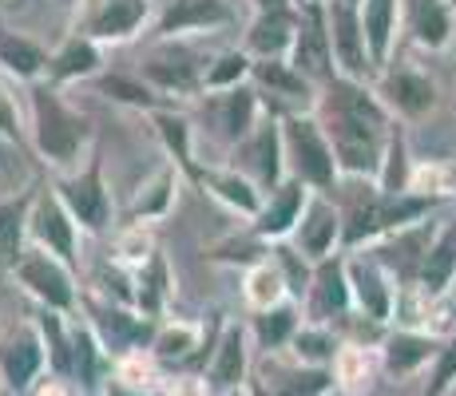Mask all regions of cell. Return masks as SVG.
Masks as SVG:
<instances>
[{"mask_svg":"<svg viewBox=\"0 0 456 396\" xmlns=\"http://www.w3.org/2000/svg\"><path fill=\"white\" fill-rule=\"evenodd\" d=\"M143 72H147L151 84H159L163 92H195V87L203 84L195 56H191V52H183V48L155 52V56L143 64Z\"/></svg>","mask_w":456,"mask_h":396,"instance_id":"16","label":"cell"},{"mask_svg":"<svg viewBox=\"0 0 456 396\" xmlns=\"http://www.w3.org/2000/svg\"><path fill=\"white\" fill-rule=\"evenodd\" d=\"M294 36H297V20L286 8H278V12H262L258 20L250 24L247 48L262 60H278L286 48H294Z\"/></svg>","mask_w":456,"mask_h":396,"instance_id":"14","label":"cell"},{"mask_svg":"<svg viewBox=\"0 0 456 396\" xmlns=\"http://www.w3.org/2000/svg\"><path fill=\"white\" fill-rule=\"evenodd\" d=\"M330 44L333 60L346 68V79H362L370 68V48H365L362 12L354 0H333L330 4Z\"/></svg>","mask_w":456,"mask_h":396,"instance_id":"5","label":"cell"},{"mask_svg":"<svg viewBox=\"0 0 456 396\" xmlns=\"http://www.w3.org/2000/svg\"><path fill=\"white\" fill-rule=\"evenodd\" d=\"M314 321H326V317H341L349 310V281H346V270L338 262H322L318 266V278H314Z\"/></svg>","mask_w":456,"mask_h":396,"instance_id":"24","label":"cell"},{"mask_svg":"<svg viewBox=\"0 0 456 396\" xmlns=\"http://www.w3.org/2000/svg\"><path fill=\"white\" fill-rule=\"evenodd\" d=\"M242 381H247V337H242V329H226L210 353L207 384L210 392H234Z\"/></svg>","mask_w":456,"mask_h":396,"instance_id":"11","label":"cell"},{"mask_svg":"<svg viewBox=\"0 0 456 396\" xmlns=\"http://www.w3.org/2000/svg\"><path fill=\"white\" fill-rule=\"evenodd\" d=\"M456 384V337L449 345L441 349V357H436V368H433V381H428L425 396H444Z\"/></svg>","mask_w":456,"mask_h":396,"instance_id":"39","label":"cell"},{"mask_svg":"<svg viewBox=\"0 0 456 396\" xmlns=\"http://www.w3.org/2000/svg\"><path fill=\"white\" fill-rule=\"evenodd\" d=\"M330 147L349 174H373L385 155V111L357 79L330 84Z\"/></svg>","mask_w":456,"mask_h":396,"instance_id":"1","label":"cell"},{"mask_svg":"<svg viewBox=\"0 0 456 396\" xmlns=\"http://www.w3.org/2000/svg\"><path fill=\"white\" fill-rule=\"evenodd\" d=\"M254 333H258L262 349H282L286 341H294L297 333V317L290 305H274V310H262L258 321H254Z\"/></svg>","mask_w":456,"mask_h":396,"instance_id":"31","label":"cell"},{"mask_svg":"<svg viewBox=\"0 0 456 396\" xmlns=\"http://www.w3.org/2000/svg\"><path fill=\"white\" fill-rule=\"evenodd\" d=\"M16 278H20L24 289H28L32 297H40L48 310H72V302H76L72 281H68L64 266H60L56 258H48L44 250L24 254V258L16 262Z\"/></svg>","mask_w":456,"mask_h":396,"instance_id":"6","label":"cell"},{"mask_svg":"<svg viewBox=\"0 0 456 396\" xmlns=\"http://www.w3.org/2000/svg\"><path fill=\"white\" fill-rule=\"evenodd\" d=\"M428 357H441V345L433 337H420V333H393L385 341V368L393 376H409L417 368L428 365Z\"/></svg>","mask_w":456,"mask_h":396,"instance_id":"21","label":"cell"},{"mask_svg":"<svg viewBox=\"0 0 456 396\" xmlns=\"http://www.w3.org/2000/svg\"><path fill=\"white\" fill-rule=\"evenodd\" d=\"M231 12H226L223 0H171L159 20L163 36H175V32L187 28H215V24H226Z\"/></svg>","mask_w":456,"mask_h":396,"instance_id":"18","label":"cell"},{"mask_svg":"<svg viewBox=\"0 0 456 396\" xmlns=\"http://www.w3.org/2000/svg\"><path fill=\"white\" fill-rule=\"evenodd\" d=\"M32 116H37V147L40 155H48L52 163L68 166L76 163L84 139H87V123L76 116L72 108L60 103V95H52L48 87L32 92Z\"/></svg>","mask_w":456,"mask_h":396,"instance_id":"2","label":"cell"},{"mask_svg":"<svg viewBox=\"0 0 456 396\" xmlns=\"http://www.w3.org/2000/svg\"><path fill=\"white\" fill-rule=\"evenodd\" d=\"M95 64H100V52H95V44L76 36V40H68L64 52H60V56L48 64V72L56 76V79H72V76H92Z\"/></svg>","mask_w":456,"mask_h":396,"instance_id":"30","label":"cell"},{"mask_svg":"<svg viewBox=\"0 0 456 396\" xmlns=\"http://www.w3.org/2000/svg\"><path fill=\"white\" fill-rule=\"evenodd\" d=\"M100 87L108 95H116V100H124V103H151V92H147V87H139V84H131V79H124V76L100 79Z\"/></svg>","mask_w":456,"mask_h":396,"instance_id":"40","label":"cell"},{"mask_svg":"<svg viewBox=\"0 0 456 396\" xmlns=\"http://www.w3.org/2000/svg\"><path fill=\"white\" fill-rule=\"evenodd\" d=\"M199 179H203L218 198H226L231 206L247 210V214H258V210H262V206H258V190H254L247 179H239V174H218V171H207V174H199Z\"/></svg>","mask_w":456,"mask_h":396,"instance_id":"33","label":"cell"},{"mask_svg":"<svg viewBox=\"0 0 456 396\" xmlns=\"http://www.w3.org/2000/svg\"><path fill=\"white\" fill-rule=\"evenodd\" d=\"M147 0H95L92 16H87V32L100 40H124L143 24Z\"/></svg>","mask_w":456,"mask_h":396,"instance_id":"12","label":"cell"},{"mask_svg":"<svg viewBox=\"0 0 456 396\" xmlns=\"http://www.w3.org/2000/svg\"><path fill=\"white\" fill-rule=\"evenodd\" d=\"M28 206H32V195L0 202V270L8 266L16 270V262L24 258L20 238H24V222H28Z\"/></svg>","mask_w":456,"mask_h":396,"instance_id":"26","label":"cell"},{"mask_svg":"<svg viewBox=\"0 0 456 396\" xmlns=\"http://www.w3.org/2000/svg\"><path fill=\"white\" fill-rule=\"evenodd\" d=\"M254 76H258L262 84H270L274 92H282V95H305V79L297 76L294 68L274 64V60H266V64H254Z\"/></svg>","mask_w":456,"mask_h":396,"instance_id":"37","label":"cell"},{"mask_svg":"<svg viewBox=\"0 0 456 396\" xmlns=\"http://www.w3.org/2000/svg\"><path fill=\"white\" fill-rule=\"evenodd\" d=\"M0 68H8V72L20 79H32L48 68V56L28 36H16V32L0 28Z\"/></svg>","mask_w":456,"mask_h":396,"instance_id":"29","label":"cell"},{"mask_svg":"<svg viewBox=\"0 0 456 396\" xmlns=\"http://www.w3.org/2000/svg\"><path fill=\"white\" fill-rule=\"evenodd\" d=\"M44 360H48L44 337L37 329H20L16 337H8L0 345V376H4V384L12 392H28L40 381Z\"/></svg>","mask_w":456,"mask_h":396,"instance_id":"7","label":"cell"},{"mask_svg":"<svg viewBox=\"0 0 456 396\" xmlns=\"http://www.w3.org/2000/svg\"><path fill=\"white\" fill-rule=\"evenodd\" d=\"M385 100H389L401 116H425V111H433L436 92H433V84L417 72H389L385 76Z\"/></svg>","mask_w":456,"mask_h":396,"instance_id":"22","label":"cell"},{"mask_svg":"<svg viewBox=\"0 0 456 396\" xmlns=\"http://www.w3.org/2000/svg\"><path fill=\"white\" fill-rule=\"evenodd\" d=\"M195 349H199V333L191 329V325H171V329H163L159 337H155L159 360H187Z\"/></svg>","mask_w":456,"mask_h":396,"instance_id":"35","label":"cell"},{"mask_svg":"<svg viewBox=\"0 0 456 396\" xmlns=\"http://www.w3.org/2000/svg\"><path fill=\"white\" fill-rule=\"evenodd\" d=\"M0 135L4 139H20V127H16V111L8 103V95L0 92Z\"/></svg>","mask_w":456,"mask_h":396,"instance_id":"43","label":"cell"},{"mask_svg":"<svg viewBox=\"0 0 456 396\" xmlns=\"http://www.w3.org/2000/svg\"><path fill=\"white\" fill-rule=\"evenodd\" d=\"M64 202L44 198L32 214V230H37L40 246H48V254H56L60 262H76V242H72V222H68Z\"/></svg>","mask_w":456,"mask_h":396,"instance_id":"15","label":"cell"},{"mask_svg":"<svg viewBox=\"0 0 456 396\" xmlns=\"http://www.w3.org/2000/svg\"><path fill=\"white\" fill-rule=\"evenodd\" d=\"M333 389V368H286V365H262L254 396H326Z\"/></svg>","mask_w":456,"mask_h":396,"instance_id":"9","label":"cell"},{"mask_svg":"<svg viewBox=\"0 0 456 396\" xmlns=\"http://www.w3.org/2000/svg\"><path fill=\"white\" fill-rule=\"evenodd\" d=\"M428 210V198H377L373 190L365 195H354V206H349V218H346V242H362V238H373L381 230H393V226L409 222V218L425 214Z\"/></svg>","mask_w":456,"mask_h":396,"instance_id":"4","label":"cell"},{"mask_svg":"<svg viewBox=\"0 0 456 396\" xmlns=\"http://www.w3.org/2000/svg\"><path fill=\"white\" fill-rule=\"evenodd\" d=\"M72 376L84 389L100 384V349H95V341L87 337V333H80V337L72 341Z\"/></svg>","mask_w":456,"mask_h":396,"instance_id":"36","label":"cell"},{"mask_svg":"<svg viewBox=\"0 0 456 396\" xmlns=\"http://www.w3.org/2000/svg\"><path fill=\"white\" fill-rule=\"evenodd\" d=\"M405 12H409V32H413L417 44L425 48H444L452 32V16L444 0H405Z\"/></svg>","mask_w":456,"mask_h":396,"instance_id":"19","label":"cell"},{"mask_svg":"<svg viewBox=\"0 0 456 396\" xmlns=\"http://www.w3.org/2000/svg\"><path fill=\"white\" fill-rule=\"evenodd\" d=\"M40 337L44 345H48V360L52 368H56V376H68L72 373V341L64 337V325H60V317H44L40 321Z\"/></svg>","mask_w":456,"mask_h":396,"instance_id":"34","label":"cell"},{"mask_svg":"<svg viewBox=\"0 0 456 396\" xmlns=\"http://www.w3.org/2000/svg\"><path fill=\"white\" fill-rule=\"evenodd\" d=\"M302 210H305V182H282L270 198V206L258 210V234L262 238H282L290 234L297 222H302Z\"/></svg>","mask_w":456,"mask_h":396,"instance_id":"13","label":"cell"},{"mask_svg":"<svg viewBox=\"0 0 456 396\" xmlns=\"http://www.w3.org/2000/svg\"><path fill=\"white\" fill-rule=\"evenodd\" d=\"M444 396H456V384H452V389H449V392H444Z\"/></svg>","mask_w":456,"mask_h":396,"instance_id":"47","label":"cell"},{"mask_svg":"<svg viewBox=\"0 0 456 396\" xmlns=\"http://www.w3.org/2000/svg\"><path fill=\"white\" fill-rule=\"evenodd\" d=\"M314 4H318V0H314Z\"/></svg>","mask_w":456,"mask_h":396,"instance_id":"48","label":"cell"},{"mask_svg":"<svg viewBox=\"0 0 456 396\" xmlns=\"http://www.w3.org/2000/svg\"><path fill=\"white\" fill-rule=\"evenodd\" d=\"M362 32L370 48V64H385L393 44V20H397V0H365L362 8Z\"/></svg>","mask_w":456,"mask_h":396,"instance_id":"23","label":"cell"},{"mask_svg":"<svg viewBox=\"0 0 456 396\" xmlns=\"http://www.w3.org/2000/svg\"><path fill=\"white\" fill-rule=\"evenodd\" d=\"M349 294L357 297L362 313L370 317V321H377V325H381L385 317H389V310H393L389 286H385L381 270L370 266V262H354V266H349Z\"/></svg>","mask_w":456,"mask_h":396,"instance_id":"20","label":"cell"},{"mask_svg":"<svg viewBox=\"0 0 456 396\" xmlns=\"http://www.w3.org/2000/svg\"><path fill=\"white\" fill-rule=\"evenodd\" d=\"M262 12H278V8H286V0H258Z\"/></svg>","mask_w":456,"mask_h":396,"instance_id":"46","label":"cell"},{"mask_svg":"<svg viewBox=\"0 0 456 396\" xmlns=\"http://www.w3.org/2000/svg\"><path fill=\"white\" fill-rule=\"evenodd\" d=\"M60 202H64V210L80 226H87V230H100V226L108 222V190H103L100 166H92V171H84V174H76V179L60 182Z\"/></svg>","mask_w":456,"mask_h":396,"instance_id":"10","label":"cell"},{"mask_svg":"<svg viewBox=\"0 0 456 396\" xmlns=\"http://www.w3.org/2000/svg\"><path fill=\"white\" fill-rule=\"evenodd\" d=\"M341 234V218L330 202L314 198L310 206L302 210V222H297V242H302L305 258H326L333 238Z\"/></svg>","mask_w":456,"mask_h":396,"instance_id":"17","label":"cell"},{"mask_svg":"<svg viewBox=\"0 0 456 396\" xmlns=\"http://www.w3.org/2000/svg\"><path fill=\"white\" fill-rule=\"evenodd\" d=\"M278 294H282V289H278V274H274V270H258V274H254V289H250L254 305H258V310H274Z\"/></svg>","mask_w":456,"mask_h":396,"instance_id":"41","label":"cell"},{"mask_svg":"<svg viewBox=\"0 0 456 396\" xmlns=\"http://www.w3.org/2000/svg\"><path fill=\"white\" fill-rule=\"evenodd\" d=\"M37 396H72V392L64 389V381H48V384H44V389H40Z\"/></svg>","mask_w":456,"mask_h":396,"instance_id":"45","label":"cell"},{"mask_svg":"<svg viewBox=\"0 0 456 396\" xmlns=\"http://www.w3.org/2000/svg\"><path fill=\"white\" fill-rule=\"evenodd\" d=\"M250 163H254V179H258V187L278 190V171H282V163H278V131L274 127H262L258 135H254Z\"/></svg>","mask_w":456,"mask_h":396,"instance_id":"32","label":"cell"},{"mask_svg":"<svg viewBox=\"0 0 456 396\" xmlns=\"http://www.w3.org/2000/svg\"><path fill=\"white\" fill-rule=\"evenodd\" d=\"M159 127H163V139H167V147L175 151V158L191 163V151H187V123L175 119V116H159Z\"/></svg>","mask_w":456,"mask_h":396,"instance_id":"42","label":"cell"},{"mask_svg":"<svg viewBox=\"0 0 456 396\" xmlns=\"http://www.w3.org/2000/svg\"><path fill=\"white\" fill-rule=\"evenodd\" d=\"M294 72L310 76V79H330L333 76V44H330V28L322 20V8L310 4L305 24H297L294 36Z\"/></svg>","mask_w":456,"mask_h":396,"instance_id":"8","label":"cell"},{"mask_svg":"<svg viewBox=\"0 0 456 396\" xmlns=\"http://www.w3.org/2000/svg\"><path fill=\"white\" fill-rule=\"evenodd\" d=\"M215 111V127L223 131L226 139H242L254 123V92H242V87H231L226 95H218L210 103Z\"/></svg>","mask_w":456,"mask_h":396,"instance_id":"27","label":"cell"},{"mask_svg":"<svg viewBox=\"0 0 456 396\" xmlns=\"http://www.w3.org/2000/svg\"><path fill=\"white\" fill-rule=\"evenodd\" d=\"M286 151H290L297 182H310L318 190H330L338 182V158H333L330 139L322 135V127L314 119H286Z\"/></svg>","mask_w":456,"mask_h":396,"instance_id":"3","label":"cell"},{"mask_svg":"<svg viewBox=\"0 0 456 396\" xmlns=\"http://www.w3.org/2000/svg\"><path fill=\"white\" fill-rule=\"evenodd\" d=\"M103 396H147V392L139 389V384H127V381H108Z\"/></svg>","mask_w":456,"mask_h":396,"instance_id":"44","label":"cell"},{"mask_svg":"<svg viewBox=\"0 0 456 396\" xmlns=\"http://www.w3.org/2000/svg\"><path fill=\"white\" fill-rule=\"evenodd\" d=\"M456 274V226H449L433 246H428L425 262H420V286L425 294H441Z\"/></svg>","mask_w":456,"mask_h":396,"instance_id":"25","label":"cell"},{"mask_svg":"<svg viewBox=\"0 0 456 396\" xmlns=\"http://www.w3.org/2000/svg\"><path fill=\"white\" fill-rule=\"evenodd\" d=\"M247 68H250V60L242 56V52H226V56L203 76V84L207 87H239V79L247 76Z\"/></svg>","mask_w":456,"mask_h":396,"instance_id":"38","label":"cell"},{"mask_svg":"<svg viewBox=\"0 0 456 396\" xmlns=\"http://www.w3.org/2000/svg\"><path fill=\"white\" fill-rule=\"evenodd\" d=\"M290 345H294L297 365H305V368H333V365H338V357H341L338 337H333L326 325H310V329H297Z\"/></svg>","mask_w":456,"mask_h":396,"instance_id":"28","label":"cell"}]
</instances>
